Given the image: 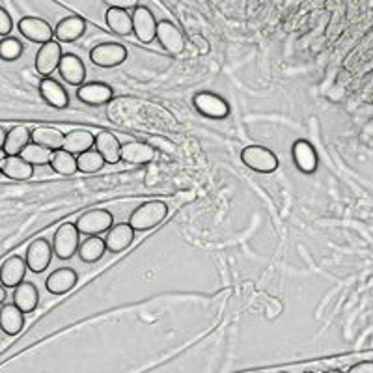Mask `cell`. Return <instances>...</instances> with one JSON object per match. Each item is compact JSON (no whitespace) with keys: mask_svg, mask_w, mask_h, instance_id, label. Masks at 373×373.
Here are the masks:
<instances>
[{"mask_svg":"<svg viewBox=\"0 0 373 373\" xmlns=\"http://www.w3.org/2000/svg\"><path fill=\"white\" fill-rule=\"evenodd\" d=\"M168 215V206L165 202H146L138 206L129 217V226L135 232H147L159 226Z\"/></svg>","mask_w":373,"mask_h":373,"instance_id":"1","label":"cell"},{"mask_svg":"<svg viewBox=\"0 0 373 373\" xmlns=\"http://www.w3.org/2000/svg\"><path fill=\"white\" fill-rule=\"evenodd\" d=\"M114 224V217L111 211L106 209H90L84 215L77 218L75 226L81 235L84 238H94V235H101L106 233Z\"/></svg>","mask_w":373,"mask_h":373,"instance_id":"2","label":"cell"},{"mask_svg":"<svg viewBox=\"0 0 373 373\" xmlns=\"http://www.w3.org/2000/svg\"><path fill=\"white\" fill-rule=\"evenodd\" d=\"M81 245V233L73 222H64L52 238V252L60 260H71Z\"/></svg>","mask_w":373,"mask_h":373,"instance_id":"3","label":"cell"},{"mask_svg":"<svg viewBox=\"0 0 373 373\" xmlns=\"http://www.w3.org/2000/svg\"><path fill=\"white\" fill-rule=\"evenodd\" d=\"M90 60L96 66L111 69V67L120 66L127 60V49L126 45L116 43V41H105V43H99L91 49Z\"/></svg>","mask_w":373,"mask_h":373,"instance_id":"4","label":"cell"},{"mask_svg":"<svg viewBox=\"0 0 373 373\" xmlns=\"http://www.w3.org/2000/svg\"><path fill=\"white\" fill-rule=\"evenodd\" d=\"M241 161L250 170L260 174H271L278 168V157L263 146H248L241 152Z\"/></svg>","mask_w":373,"mask_h":373,"instance_id":"5","label":"cell"},{"mask_svg":"<svg viewBox=\"0 0 373 373\" xmlns=\"http://www.w3.org/2000/svg\"><path fill=\"white\" fill-rule=\"evenodd\" d=\"M155 40L159 41V45L170 55H182L186 47V40L183 32L177 28L172 21H159L157 23Z\"/></svg>","mask_w":373,"mask_h":373,"instance_id":"6","label":"cell"},{"mask_svg":"<svg viewBox=\"0 0 373 373\" xmlns=\"http://www.w3.org/2000/svg\"><path fill=\"white\" fill-rule=\"evenodd\" d=\"M192 103L202 116L211 118V120H222L230 114V105L226 99L213 91H200L194 96Z\"/></svg>","mask_w":373,"mask_h":373,"instance_id":"7","label":"cell"},{"mask_svg":"<svg viewBox=\"0 0 373 373\" xmlns=\"http://www.w3.org/2000/svg\"><path fill=\"white\" fill-rule=\"evenodd\" d=\"M131 21L133 34H135L136 40L142 41V43H152V41H155L157 19L150 8H146V6H136L135 10L131 11Z\"/></svg>","mask_w":373,"mask_h":373,"instance_id":"8","label":"cell"},{"mask_svg":"<svg viewBox=\"0 0 373 373\" xmlns=\"http://www.w3.org/2000/svg\"><path fill=\"white\" fill-rule=\"evenodd\" d=\"M52 254L55 252H52L51 243L43 238L35 239V241H32L30 245H28V248H26V267L30 269L32 272H35V274H40V272H43L51 265Z\"/></svg>","mask_w":373,"mask_h":373,"instance_id":"9","label":"cell"},{"mask_svg":"<svg viewBox=\"0 0 373 373\" xmlns=\"http://www.w3.org/2000/svg\"><path fill=\"white\" fill-rule=\"evenodd\" d=\"M19 32L23 38H26L32 43H47L55 38V30L52 26L47 23L45 19H40V17H23L19 21Z\"/></svg>","mask_w":373,"mask_h":373,"instance_id":"10","label":"cell"},{"mask_svg":"<svg viewBox=\"0 0 373 373\" xmlns=\"http://www.w3.org/2000/svg\"><path fill=\"white\" fill-rule=\"evenodd\" d=\"M62 47L58 41L51 40L40 47V51L35 55V71L43 77H51L62 60Z\"/></svg>","mask_w":373,"mask_h":373,"instance_id":"11","label":"cell"},{"mask_svg":"<svg viewBox=\"0 0 373 373\" xmlns=\"http://www.w3.org/2000/svg\"><path fill=\"white\" fill-rule=\"evenodd\" d=\"M155 147L147 142L140 140H133V142H123L121 144V153H120V161L127 162V165H135V167H140V165H147L155 159Z\"/></svg>","mask_w":373,"mask_h":373,"instance_id":"12","label":"cell"},{"mask_svg":"<svg viewBox=\"0 0 373 373\" xmlns=\"http://www.w3.org/2000/svg\"><path fill=\"white\" fill-rule=\"evenodd\" d=\"M77 97L86 105L101 106L106 105L114 97V90L105 82H84V84L79 86Z\"/></svg>","mask_w":373,"mask_h":373,"instance_id":"13","label":"cell"},{"mask_svg":"<svg viewBox=\"0 0 373 373\" xmlns=\"http://www.w3.org/2000/svg\"><path fill=\"white\" fill-rule=\"evenodd\" d=\"M58 73L66 82H69L71 86H81L86 81V67L84 62L73 52L62 55V60L58 64Z\"/></svg>","mask_w":373,"mask_h":373,"instance_id":"14","label":"cell"},{"mask_svg":"<svg viewBox=\"0 0 373 373\" xmlns=\"http://www.w3.org/2000/svg\"><path fill=\"white\" fill-rule=\"evenodd\" d=\"M25 257L11 256L8 257L0 267V282L4 288H17L21 282H25L26 277Z\"/></svg>","mask_w":373,"mask_h":373,"instance_id":"15","label":"cell"},{"mask_svg":"<svg viewBox=\"0 0 373 373\" xmlns=\"http://www.w3.org/2000/svg\"><path fill=\"white\" fill-rule=\"evenodd\" d=\"M135 230L129 226V222H120V224H112V228L106 232L105 245L106 250L118 254L123 252L135 239Z\"/></svg>","mask_w":373,"mask_h":373,"instance_id":"16","label":"cell"},{"mask_svg":"<svg viewBox=\"0 0 373 373\" xmlns=\"http://www.w3.org/2000/svg\"><path fill=\"white\" fill-rule=\"evenodd\" d=\"M40 96L52 108H67L69 106V96H67L66 88L51 77H45L40 82Z\"/></svg>","mask_w":373,"mask_h":373,"instance_id":"17","label":"cell"},{"mask_svg":"<svg viewBox=\"0 0 373 373\" xmlns=\"http://www.w3.org/2000/svg\"><path fill=\"white\" fill-rule=\"evenodd\" d=\"M77 280H79V274L77 271H73L71 267H60L52 271L45 280V288L47 291L52 293V295H64L69 289H73L77 286Z\"/></svg>","mask_w":373,"mask_h":373,"instance_id":"18","label":"cell"},{"mask_svg":"<svg viewBox=\"0 0 373 373\" xmlns=\"http://www.w3.org/2000/svg\"><path fill=\"white\" fill-rule=\"evenodd\" d=\"M293 155V162H295V167L299 168L304 174H313V172L318 170V153L313 150V146L310 142L306 140H297L293 144L291 150Z\"/></svg>","mask_w":373,"mask_h":373,"instance_id":"19","label":"cell"},{"mask_svg":"<svg viewBox=\"0 0 373 373\" xmlns=\"http://www.w3.org/2000/svg\"><path fill=\"white\" fill-rule=\"evenodd\" d=\"M86 32V21L79 16H69L56 25L55 28V38L62 43H71L77 41L79 38H82Z\"/></svg>","mask_w":373,"mask_h":373,"instance_id":"20","label":"cell"},{"mask_svg":"<svg viewBox=\"0 0 373 373\" xmlns=\"http://www.w3.org/2000/svg\"><path fill=\"white\" fill-rule=\"evenodd\" d=\"M30 142H32V131L28 127L25 126L11 127L10 131H8V135H6L2 152L6 153V157L21 155V152H23Z\"/></svg>","mask_w":373,"mask_h":373,"instance_id":"21","label":"cell"},{"mask_svg":"<svg viewBox=\"0 0 373 373\" xmlns=\"http://www.w3.org/2000/svg\"><path fill=\"white\" fill-rule=\"evenodd\" d=\"M13 304L19 308L23 313L34 312L40 304V291L32 282H21L17 288H13Z\"/></svg>","mask_w":373,"mask_h":373,"instance_id":"22","label":"cell"},{"mask_svg":"<svg viewBox=\"0 0 373 373\" xmlns=\"http://www.w3.org/2000/svg\"><path fill=\"white\" fill-rule=\"evenodd\" d=\"M94 146H96V136L91 135L90 131H84V129H75V131H69L64 136L62 150H66V152L73 153L77 157L91 150Z\"/></svg>","mask_w":373,"mask_h":373,"instance_id":"23","label":"cell"},{"mask_svg":"<svg viewBox=\"0 0 373 373\" xmlns=\"http://www.w3.org/2000/svg\"><path fill=\"white\" fill-rule=\"evenodd\" d=\"M96 150L108 165L120 162L121 142L118 140L116 135H112L108 131H101L99 135H96Z\"/></svg>","mask_w":373,"mask_h":373,"instance_id":"24","label":"cell"},{"mask_svg":"<svg viewBox=\"0 0 373 373\" xmlns=\"http://www.w3.org/2000/svg\"><path fill=\"white\" fill-rule=\"evenodd\" d=\"M25 327V313L16 304H4L0 308V328L8 336H16Z\"/></svg>","mask_w":373,"mask_h":373,"instance_id":"25","label":"cell"},{"mask_svg":"<svg viewBox=\"0 0 373 373\" xmlns=\"http://www.w3.org/2000/svg\"><path fill=\"white\" fill-rule=\"evenodd\" d=\"M2 174L16 182H25L34 176V167L23 159V157H6L4 165H2Z\"/></svg>","mask_w":373,"mask_h":373,"instance_id":"26","label":"cell"},{"mask_svg":"<svg viewBox=\"0 0 373 373\" xmlns=\"http://www.w3.org/2000/svg\"><path fill=\"white\" fill-rule=\"evenodd\" d=\"M105 21L108 28L116 35L133 34V21L131 11L118 10V8H108L105 13Z\"/></svg>","mask_w":373,"mask_h":373,"instance_id":"27","label":"cell"},{"mask_svg":"<svg viewBox=\"0 0 373 373\" xmlns=\"http://www.w3.org/2000/svg\"><path fill=\"white\" fill-rule=\"evenodd\" d=\"M64 136L66 135L55 127H35L32 131V142L51 150V152H56L64 146Z\"/></svg>","mask_w":373,"mask_h":373,"instance_id":"28","label":"cell"},{"mask_svg":"<svg viewBox=\"0 0 373 373\" xmlns=\"http://www.w3.org/2000/svg\"><path fill=\"white\" fill-rule=\"evenodd\" d=\"M79 257L84 263H96L99 262L106 252L105 239H101V235H94V238H86L84 241L79 245Z\"/></svg>","mask_w":373,"mask_h":373,"instance_id":"29","label":"cell"},{"mask_svg":"<svg viewBox=\"0 0 373 373\" xmlns=\"http://www.w3.org/2000/svg\"><path fill=\"white\" fill-rule=\"evenodd\" d=\"M49 165H51V168L56 174H62V176H71V174L79 172L77 170V157L73 153L66 152V150H56V152H52Z\"/></svg>","mask_w":373,"mask_h":373,"instance_id":"30","label":"cell"},{"mask_svg":"<svg viewBox=\"0 0 373 373\" xmlns=\"http://www.w3.org/2000/svg\"><path fill=\"white\" fill-rule=\"evenodd\" d=\"M19 157H23L32 167H45V165L51 162L52 152L51 150H47V147L40 146V144H35V142H30V144L21 152Z\"/></svg>","mask_w":373,"mask_h":373,"instance_id":"31","label":"cell"},{"mask_svg":"<svg viewBox=\"0 0 373 373\" xmlns=\"http://www.w3.org/2000/svg\"><path fill=\"white\" fill-rule=\"evenodd\" d=\"M106 162L97 150H88V152L77 155V170L84 172V174H94L99 172Z\"/></svg>","mask_w":373,"mask_h":373,"instance_id":"32","label":"cell"},{"mask_svg":"<svg viewBox=\"0 0 373 373\" xmlns=\"http://www.w3.org/2000/svg\"><path fill=\"white\" fill-rule=\"evenodd\" d=\"M23 55V43L17 38H2L0 40V58L4 62H16Z\"/></svg>","mask_w":373,"mask_h":373,"instance_id":"33","label":"cell"},{"mask_svg":"<svg viewBox=\"0 0 373 373\" xmlns=\"http://www.w3.org/2000/svg\"><path fill=\"white\" fill-rule=\"evenodd\" d=\"M13 30V21H11V16L8 11L0 6V35L6 38V35H10V32Z\"/></svg>","mask_w":373,"mask_h":373,"instance_id":"34","label":"cell"},{"mask_svg":"<svg viewBox=\"0 0 373 373\" xmlns=\"http://www.w3.org/2000/svg\"><path fill=\"white\" fill-rule=\"evenodd\" d=\"M108 8H118V10H135L136 6H140V0H103Z\"/></svg>","mask_w":373,"mask_h":373,"instance_id":"35","label":"cell"},{"mask_svg":"<svg viewBox=\"0 0 373 373\" xmlns=\"http://www.w3.org/2000/svg\"><path fill=\"white\" fill-rule=\"evenodd\" d=\"M347 373H373V360H364L349 368Z\"/></svg>","mask_w":373,"mask_h":373,"instance_id":"36","label":"cell"},{"mask_svg":"<svg viewBox=\"0 0 373 373\" xmlns=\"http://www.w3.org/2000/svg\"><path fill=\"white\" fill-rule=\"evenodd\" d=\"M192 43H196V45L200 47V52H202V55H206L207 49H209L206 41H202V38H200V35H194V38H192Z\"/></svg>","mask_w":373,"mask_h":373,"instance_id":"37","label":"cell"},{"mask_svg":"<svg viewBox=\"0 0 373 373\" xmlns=\"http://www.w3.org/2000/svg\"><path fill=\"white\" fill-rule=\"evenodd\" d=\"M6 135H8V131H6L4 127L0 126V150L4 147V140H6Z\"/></svg>","mask_w":373,"mask_h":373,"instance_id":"38","label":"cell"},{"mask_svg":"<svg viewBox=\"0 0 373 373\" xmlns=\"http://www.w3.org/2000/svg\"><path fill=\"white\" fill-rule=\"evenodd\" d=\"M6 295H8V293H6V288L2 286V284H0V304L6 301Z\"/></svg>","mask_w":373,"mask_h":373,"instance_id":"39","label":"cell"},{"mask_svg":"<svg viewBox=\"0 0 373 373\" xmlns=\"http://www.w3.org/2000/svg\"><path fill=\"white\" fill-rule=\"evenodd\" d=\"M4 159H6V153L0 150V174H2V165H4Z\"/></svg>","mask_w":373,"mask_h":373,"instance_id":"40","label":"cell"},{"mask_svg":"<svg viewBox=\"0 0 373 373\" xmlns=\"http://www.w3.org/2000/svg\"><path fill=\"white\" fill-rule=\"evenodd\" d=\"M325 373H343V372H340V369H328V372Z\"/></svg>","mask_w":373,"mask_h":373,"instance_id":"41","label":"cell"},{"mask_svg":"<svg viewBox=\"0 0 373 373\" xmlns=\"http://www.w3.org/2000/svg\"><path fill=\"white\" fill-rule=\"evenodd\" d=\"M303 373H313V372H303Z\"/></svg>","mask_w":373,"mask_h":373,"instance_id":"42","label":"cell"},{"mask_svg":"<svg viewBox=\"0 0 373 373\" xmlns=\"http://www.w3.org/2000/svg\"><path fill=\"white\" fill-rule=\"evenodd\" d=\"M284 373H286V372H284Z\"/></svg>","mask_w":373,"mask_h":373,"instance_id":"43","label":"cell"}]
</instances>
